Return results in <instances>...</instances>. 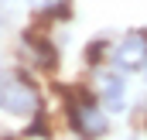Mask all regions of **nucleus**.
<instances>
[{
	"instance_id": "f257e3e1",
	"label": "nucleus",
	"mask_w": 147,
	"mask_h": 140,
	"mask_svg": "<svg viewBox=\"0 0 147 140\" xmlns=\"http://www.w3.org/2000/svg\"><path fill=\"white\" fill-rule=\"evenodd\" d=\"M65 123L79 140H103L110 133V109L103 103H69L65 106Z\"/></svg>"
},
{
	"instance_id": "f03ea898",
	"label": "nucleus",
	"mask_w": 147,
	"mask_h": 140,
	"mask_svg": "<svg viewBox=\"0 0 147 140\" xmlns=\"http://www.w3.org/2000/svg\"><path fill=\"white\" fill-rule=\"evenodd\" d=\"M110 65L120 72H140L147 65V28L144 31H130L120 44H113Z\"/></svg>"
},
{
	"instance_id": "7ed1b4c3",
	"label": "nucleus",
	"mask_w": 147,
	"mask_h": 140,
	"mask_svg": "<svg viewBox=\"0 0 147 140\" xmlns=\"http://www.w3.org/2000/svg\"><path fill=\"white\" fill-rule=\"evenodd\" d=\"M96 96H99V103L113 109V113H120L123 103H127V79H123V72L120 69H96Z\"/></svg>"
},
{
	"instance_id": "20e7f679",
	"label": "nucleus",
	"mask_w": 147,
	"mask_h": 140,
	"mask_svg": "<svg viewBox=\"0 0 147 140\" xmlns=\"http://www.w3.org/2000/svg\"><path fill=\"white\" fill-rule=\"evenodd\" d=\"M110 51H113V41H110V38H96V41L86 44L82 58H86L89 69H99V65H110Z\"/></svg>"
},
{
	"instance_id": "39448f33",
	"label": "nucleus",
	"mask_w": 147,
	"mask_h": 140,
	"mask_svg": "<svg viewBox=\"0 0 147 140\" xmlns=\"http://www.w3.org/2000/svg\"><path fill=\"white\" fill-rule=\"evenodd\" d=\"M48 133H51V116H48V113H45V106H38L34 113H31V116H28V127H24V137H48Z\"/></svg>"
},
{
	"instance_id": "423d86ee",
	"label": "nucleus",
	"mask_w": 147,
	"mask_h": 140,
	"mask_svg": "<svg viewBox=\"0 0 147 140\" xmlns=\"http://www.w3.org/2000/svg\"><path fill=\"white\" fill-rule=\"evenodd\" d=\"M0 140H21V137H14V133H3V137H0Z\"/></svg>"
},
{
	"instance_id": "0eeeda50",
	"label": "nucleus",
	"mask_w": 147,
	"mask_h": 140,
	"mask_svg": "<svg viewBox=\"0 0 147 140\" xmlns=\"http://www.w3.org/2000/svg\"><path fill=\"white\" fill-rule=\"evenodd\" d=\"M144 79H147V65H144Z\"/></svg>"
},
{
	"instance_id": "6e6552de",
	"label": "nucleus",
	"mask_w": 147,
	"mask_h": 140,
	"mask_svg": "<svg viewBox=\"0 0 147 140\" xmlns=\"http://www.w3.org/2000/svg\"><path fill=\"white\" fill-rule=\"evenodd\" d=\"M0 24H3V21H0Z\"/></svg>"
}]
</instances>
